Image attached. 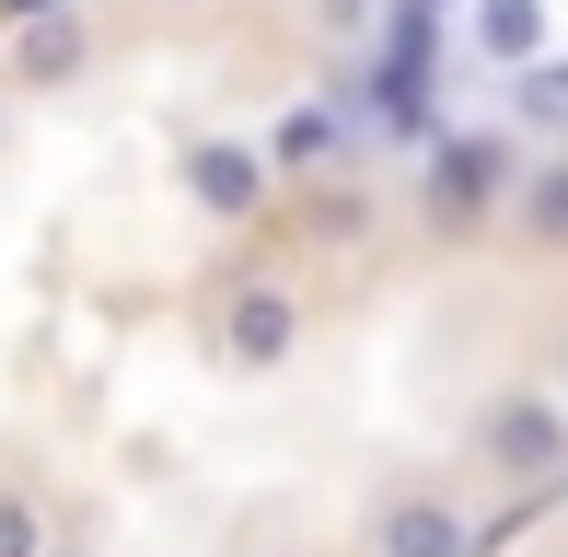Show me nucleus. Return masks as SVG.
<instances>
[{"label": "nucleus", "instance_id": "obj_6", "mask_svg": "<svg viewBox=\"0 0 568 557\" xmlns=\"http://www.w3.org/2000/svg\"><path fill=\"white\" fill-rule=\"evenodd\" d=\"M464 47H476L487 70H534L546 59V0H464Z\"/></svg>", "mask_w": 568, "mask_h": 557}, {"label": "nucleus", "instance_id": "obj_7", "mask_svg": "<svg viewBox=\"0 0 568 557\" xmlns=\"http://www.w3.org/2000/svg\"><path fill=\"white\" fill-rule=\"evenodd\" d=\"M82 12H47V23H12V93H47V82H70L82 70Z\"/></svg>", "mask_w": 568, "mask_h": 557}, {"label": "nucleus", "instance_id": "obj_12", "mask_svg": "<svg viewBox=\"0 0 568 557\" xmlns=\"http://www.w3.org/2000/svg\"><path fill=\"white\" fill-rule=\"evenodd\" d=\"M395 23H442V12H464V0H383Z\"/></svg>", "mask_w": 568, "mask_h": 557}, {"label": "nucleus", "instance_id": "obj_11", "mask_svg": "<svg viewBox=\"0 0 568 557\" xmlns=\"http://www.w3.org/2000/svg\"><path fill=\"white\" fill-rule=\"evenodd\" d=\"M0 557H47V523H36V512H23V499H12V488H0Z\"/></svg>", "mask_w": 568, "mask_h": 557}, {"label": "nucleus", "instance_id": "obj_3", "mask_svg": "<svg viewBox=\"0 0 568 557\" xmlns=\"http://www.w3.org/2000/svg\"><path fill=\"white\" fill-rule=\"evenodd\" d=\"M476 465L499 476V488H568V407L534 384L487 395L476 407Z\"/></svg>", "mask_w": 568, "mask_h": 557}, {"label": "nucleus", "instance_id": "obj_2", "mask_svg": "<svg viewBox=\"0 0 568 557\" xmlns=\"http://www.w3.org/2000/svg\"><path fill=\"white\" fill-rule=\"evenodd\" d=\"M429 186V221L442 233H476V221H510V186H523V151H510V129H442L418 163Z\"/></svg>", "mask_w": 568, "mask_h": 557}, {"label": "nucleus", "instance_id": "obj_5", "mask_svg": "<svg viewBox=\"0 0 568 557\" xmlns=\"http://www.w3.org/2000/svg\"><path fill=\"white\" fill-rule=\"evenodd\" d=\"M372 546L383 557H476V512L442 499V488H395L383 523H372Z\"/></svg>", "mask_w": 568, "mask_h": 557}, {"label": "nucleus", "instance_id": "obj_9", "mask_svg": "<svg viewBox=\"0 0 568 557\" xmlns=\"http://www.w3.org/2000/svg\"><path fill=\"white\" fill-rule=\"evenodd\" d=\"M510 129H534V140L568 151V59H557V47L534 70H510Z\"/></svg>", "mask_w": 568, "mask_h": 557}, {"label": "nucleus", "instance_id": "obj_8", "mask_svg": "<svg viewBox=\"0 0 568 557\" xmlns=\"http://www.w3.org/2000/svg\"><path fill=\"white\" fill-rule=\"evenodd\" d=\"M337 140H348V117H337V105L314 93V105H291V117H278V129L255 140V151H267V174H314V163H325Z\"/></svg>", "mask_w": 568, "mask_h": 557}, {"label": "nucleus", "instance_id": "obj_4", "mask_svg": "<svg viewBox=\"0 0 568 557\" xmlns=\"http://www.w3.org/2000/svg\"><path fill=\"white\" fill-rule=\"evenodd\" d=\"M267 186H278V174H267V151H255V140H197V151H186L197 221H255V210H267Z\"/></svg>", "mask_w": 568, "mask_h": 557}, {"label": "nucleus", "instance_id": "obj_16", "mask_svg": "<svg viewBox=\"0 0 568 557\" xmlns=\"http://www.w3.org/2000/svg\"><path fill=\"white\" fill-rule=\"evenodd\" d=\"M557 557H568V546H557Z\"/></svg>", "mask_w": 568, "mask_h": 557}, {"label": "nucleus", "instance_id": "obj_15", "mask_svg": "<svg viewBox=\"0 0 568 557\" xmlns=\"http://www.w3.org/2000/svg\"><path fill=\"white\" fill-rule=\"evenodd\" d=\"M557 407H568V395H557Z\"/></svg>", "mask_w": 568, "mask_h": 557}, {"label": "nucleus", "instance_id": "obj_13", "mask_svg": "<svg viewBox=\"0 0 568 557\" xmlns=\"http://www.w3.org/2000/svg\"><path fill=\"white\" fill-rule=\"evenodd\" d=\"M0 12H12V23H47V12H70V0H0Z\"/></svg>", "mask_w": 568, "mask_h": 557}, {"label": "nucleus", "instance_id": "obj_10", "mask_svg": "<svg viewBox=\"0 0 568 557\" xmlns=\"http://www.w3.org/2000/svg\"><path fill=\"white\" fill-rule=\"evenodd\" d=\"M510 221H523V244H568V151H546V163L510 186Z\"/></svg>", "mask_w": 568, "mask_h": 557}, {"label": "nucleus", "instance_id": "obj_14", "mask_svg": "<svg viewBox=\"0 0 568 557\" xmlns=\"http://www.w3.org/2000/svg\"><path fill=\"white\" fill-rule=\"evenodd\" d=\"M47 557H93V546H47Z\"/></svg>", "mask_w": 568, "mask_h": 557}, {"label": "nucleus", "instance_id": "obj_1", "mask_svg": "<svg viewBox=\"0 0 568 557\" xmlns=\"http://www.w3.org/2000/svg\"><path fill=\"white\" fill-rule=\"evenodd\" d=\"M291 348H302V291L267 267H232L210 291V361L232 384H267V372H291Z\"/></svg>", "mask_w": 568, "mask_h": 557}]
</instances>
